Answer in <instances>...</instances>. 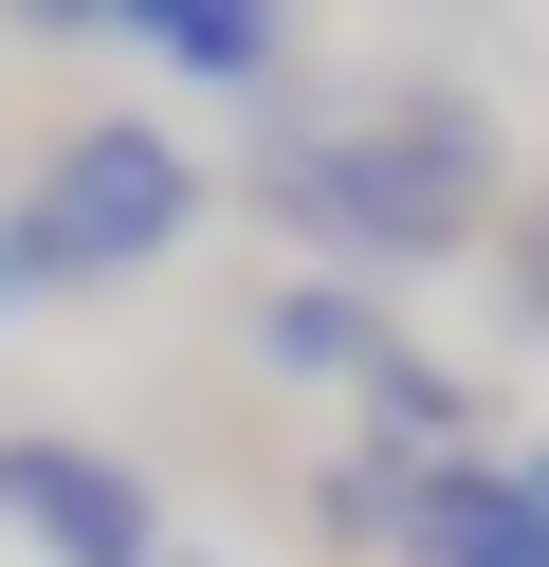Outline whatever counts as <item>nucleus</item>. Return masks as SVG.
Masks as SVG:
<instances>
[{"label":"nucleus","mask_w":549,"mask_h":567,"mask_svg":"<svg viewBox=\"0 0 549 567\" xmlns=\"http://www.w3.org/2000/svg\"><path fill=\"white\" fill-rule=\"evenodd\" d=\"M512 184H531L512 111L476 74H439V55H403V74H366V92H312V111L275 92L256 147H238V202L293 238V275H366V293L495 257Z\"/></svg>","instance_id":"nucleus-1"},{"label":"nucleus","mask_w":549,"mask_h":567,"mask_svg":"<svg viewBox=\"0 0 549 567\" xmlns=\"http://www.w3.org/2000/svg\"><path fill=\"white\" fill-rule=\"evenodd\" d=\"M202 220H220V165L183 147L165 111H73L55 147H37V184H19V238L73 275V293H110V275H165Z\"/></svg>","instance_id":"nucleus-2"},{"label":"nucleus","mask_w":549,"mask_h":567,"mask_svg":"<svg viewBox=\"0 0 549 567\" xmlns=\"http://www.w3.org/2000/svg\"><path fill=\"white\" fill-rule=\"evenodd\" d=\"M0 530L37 567H165V476L129 440H73V421H0Z\"/></svg>","instance_id":"nucleus-3"},{"label":"nucleus","mask_w":549,"mask_h":567,"mask_svg":"<svg viewBox=\"0 0 549 567\" xmlns=\"http://www.w3.org/2000/svg\"><path fill=\"white\" fill-rule=\"evenodd\" d=\"M238 348H256V367H275V384H312V403H366V384L403 367V311L366 293V275H275Z\"/></svg>","instance_id":"nucleus-4"},{"label":"nucleus","mask_w":549,"mask_h":567,"mask_svg":"<svg viewBox=\"0 0 549 567\" xmlns=\"http://www.w3.org/2000/svg\"><path fill=\"white\" fill-rule=\"evenodd\" d=\"M129 55H165L220 111H275L293 92V0H129Z\"/></svg>","instance_id":"nucleus-5"},{"label":"nucleus","mask_w":549,"mask_h":567,"mask_svg":"<svg viewBox=\"0 0 549 567\" xmlns=\"http://www.w3.org/2000/svg\"><path fill=\"white\" fill-rule=\"evenodd\" d=\"M385 567H549V513L512 457H439V476H403V549Z\"/></svg>","instance_id":"nucleus-6"},{"label":"nucleus","mask_w":549,"mask_h":567,"mask_svg":"<svg viewBox=\"0 0 549 567\" xmlns=\"http://www.w3.org/2000/svg\"><path fill=\"white\" fill-rule=\"evenodd\" d=\"M366 457L385 476H439V457H512V403L476 367H439V348H403L385 384H366Z\"/></svg>","instance_id":"nucleus-7"},{"label":"nucleus","mask_w":549,"mask_h":567,"mask_svg":"<svg viewBox=\"0 0 549 567\" xmlns=\"http://www.w3.org/2000/svg\"><path fill=\"white\" fill-rule=\"evenodd\" d=\"M312 549H329V567H385V549H403V476H385L366 440L312 457Z\"/></svg>","instance_id":"nucleus-8"},{"label":"nucleus","mask_w":549,"mask_h":567,"mask_svg":"<svg viewBox=\"0 0 549 567\" xmlns=\"http://www.w3.org/2000/svg\"><path fill=\"white\" fill-rule=\"evenodd\" d=\"M476 275H495V330L549 348V165L512 184V220H495V257H476Z\"/></svg>","instance_id":"nucleus-9"},{"label":"nucleus","mask_w":549,"mask_h":567,"mask_svg":"<svg viewBox=\"0 0 549 567\" xmlns=\"http://www.w3.org/2000/svg\"><path fill=\"white\" fill-rule=\"evenodd\" d=\"M55 293H73V275L37 257V238H19V202H0V311H55Z\"/></svg>","instance_id":"nucleus-10"},{"label":"nucleus","mask_w":549,"mask_h":567,"mask_svg":"<svg viewBox=\"0 0 549 567\" xmlns=\"http://www.w3.org/2000/svg\"><path fill=\"white\" fill-rule=\"evenodd\" d=\"M19 38H129V0H0Z\"/></svg>","instance_id":"nucleus-11"},{"label":"nucleus","mask_w":549,"mask_h":567,"mask_svg":"<svg viewBox=\"0 0 549 567\" xmlns=\"http://www.w3.org/2000/svg\"><path fill=\"white\" fill-rule=\"evenodd\" d=\"M512 476H531V513H549V421H531V440H512Z\"/></svg>","instance_id":"nucleus-12"},{"label":"nucleus","mask_w":549,"mask_h":567,"mask_svg":"<svg viewBox=\"0 0 549 567\" xmlns=\"http://www.w3.org/2000/svg\"><path fill=\"white\" fill-rule=\"evenodd\" d=\"M165 567H220V549H202V530H183V549H165Z\"/></svg>","instance_id":"nucleus-13"}]
</instances>
